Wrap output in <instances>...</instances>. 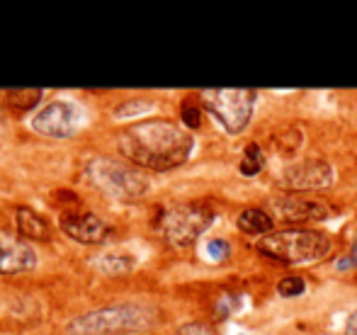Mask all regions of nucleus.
Instances as JSON below:
<instances>
[{
	"label": "nucleus",
	"instance_id": "obj_17",
	"mask_svg": "<svg viewBox=\"0 0 357 335\" xmlns=\"http://www.w3.org/2000/svg\"><path fill=\"white\" fill-rule=\"evenodd\" d=\"M263 168H265V156H263V151H260V146L258 143H248L243 151V158H241L238 170L250 178V175H258Z\"/></svg>",
	"mask_w": 357,
	"mask_h": 335
},
{
	"label": "nucleus",
	"instance_id": "obj_14",
	"mask_svg": "<svg viewBox=\"0 0 357 335\" xmlns=\"http://www.w3.org/2000/svg\"><path fill=\"white\" fill-rule=\"evenodd\" d=\"M98 267L102 270L105 274H127L137 267V260L132 255H122V253H107L100 258Z\"/></svg>",
	"mask_w": 357,
	"mask_h": 335
},
{
	"label": "nucleus",
	"instance_id": "obj_20",
	"mask_svg": "<svg viewBox=\"0 0 357 335\" xmlns=\"http://www.w3.org/2000/svg\"><path fill=\"white\" fill-rule=\"evenodd\" d=\"M207 255L214 260V263H224V260H229V255H231V246L224 241V238H212V241L207 243Z\"/></svg>",
	"mask_w": 357,
	"mask_h": 335
},
{
	"label": "nucleus",
	"instance_id": "obj_2",
	"mask_svg": "<svg viewBox=\"0 0 357 335\" xmlns=\"http://www.w3.org/2000/svg\"><path fill=\"white\" fill-rule=\"evenodd\" d=\"M153 326V316L149 309L137 304H112L75 316L68 321V335H132L144 333Z\"/></svg>",
	"mask_w": 357,
	"mask_h": 335
},
{
	"label": "nucleus",
	"instance_id": "obj_9",
	"mask_svg": "<svg viewBox=\"0 0 357 335\" xmlns=\"http://www.w3.org/2000/svg\"><path fill=\"white\" fill-rule=\"evenodd\" d=\"M59 226L68 238L83 243V246H95L109 238L112 228L102 221L100 217H95L93 212H63L59 217Z\"/></svg>",
	"mask_w": 357,
	"mask_h": 335
},
{
	"label": "nucleus",
	"instance_id": "obj_24",
	"mask_svg": "<svg viewBox=\"0 0 357 335\" xmlns=\"http://www.w3.org/2000/svg\"><path fill=\"white\" fill-rule=\"evenodd\" d=\"M0 132H3V114H0Z\"/></svg>",
	"mask_w": 357,
	"mask_h": 335
},
{
	"label": "nucleus",
	"instance_id": "obj_23",
	"mask_svg": "<svg viewBox=\"0 0 357 335\" xmlns=\"http://www.w3.org/2000/svg\"><path fill=\"white\" fill-rule=\"evenodd\" d=\"M345 335H357V309L348 316V321H345Z\"/></svg>",
	"mask_w": 357,
	"mask_h": 335
},
{
	"label": "nucleus",
	"instance_id": "obj_19",
	"mask_svg": "<svg viewBox=\"0 0 357 335\" xmlns=\"http://www.w3.org/2000/svg\"><path fill=\"white\" fill-rule=\"evenodd\" d=\"M180 117H183V124L190 129H197L199 124H202V109H199V104L195 102H185L183 109H180Z\"/></svg>",
	"mask_w": 357,
	"mask_h": 335
},
{
	"label": "nucleus",
	"instance_id": "obj_4",
	"mask_svg": "<svg viewBox=\"0 0 357 335\" xmlns=\"http://www.w3.org/2000/svg\"><path fill=\"white\" fill-rule=\"evenodd\" d=\"M263 255L284 265H301L321 260L331 251V238L321 231L309 228H287V231L268 233L255 243Z\"/></svg>",
	"mask_w": 357,
	"mask_h": 335
},
{
	"label": "nucleus",
	"instance_id": "obj_21",
	"mask_svg": "<svg viewBox=\"0 0 357 335\" xmlns=\"http://www.w3.org/2000/svg\"><path fill=\"white\" fill-rule=\"evenodd\" d=\"M173 335H219V333L209 323H185Z\"/></svg>",
	"mask_w": 357,
	"mask_h": 335
},
{
	"label": "nucleus",
	"instance_id": "obj_13",
	"mask_svg": "<svg viewBox=\"0 0 357 335\" xmlns=\"http://www.w3.org/2000/svg\"><path fill=\"white\" fill-rule=\"evenodd\" d=\"M236 224H238L241 231L250 233V236H265V233H270L275 226L273 217H270L265 209H258V207L243 209V212L238 214V219H236Z\"/></svg>",
	"mask_w": 357,
	"mask_h": 335
},
{
	"label": "nucleus",
	"instance_id": "obj_6",
	"mask_svg": "<svg viewBox=\"0 0 357 335\" xmlns=\"http://www.w3.org/2000/svg\"><path fill=\"white\" fill-rule=\"evenodd\" d=\"M202 102L226 132L241 134L245 127H248L250 117H253L255 93L253 90H243V88L204 90Z\"/></svg>",
	"mask_w": 357,
	"mask_h": 335
},
{
	"label": "nucleus",
	"instance_id": "obj_10",
	"mask_svg": "<svg viewBox=\"0 0 357 335\" xmlns=\"http://www.w3.org/2000/svg\"><path fill=\"white\" fill-rule=\"evenodd\" d=\"M39 263L29 241L10 233H0V274H20L34 270Z\"/></svg>",
	"mask_w": 357,
	"mask_h": 335
},
{
	"label": "nucleus",
	"instance_id": "obj_7",
	"mask_svg": "<svg viewBox=\"0 0 357 335\" xmlns=\"http://www.w3.org/2000/svg\"><path fill=\"white\" fill-rule=\"evenodd\" d=\"M85 122V112L80 104L68 102V100H56L42 107L32 117V129L42 137L49 139H71L80 132Z\"/></svg>",
	"mask_w": 357,
	"mask_h": 335
},
{
	"label": "nucleus",
	"instance_id": "obj_18",
	"mask_svg": "<svg viewBox=\"0 0 357 335\" xmlns=\"http://www.w3.org/2000/svg\"><path fill=\"white\" fill-rule=\"evenodd\" d=\"M304 289H306V282L299 277V274H291V277H284L282 282L278 284L280 297H284V299L299 297V294H304Z\"/></svg>",
	"mask_w": 357,
	"mask_h": 335
},
{
	"label": "nucleus",
	"instance_id": "obj_12",
	"mask_svg": "<svg viewBox=\"0 0 357 335\" xmlns=\"http://www.w3.org/2000/svg\"><path fill=\"white\" fill-rule=\"evenodd\" d=\"M15 221H17V236L24 238V241H47L49 233H52L47 219L29 207H20L15 212Z\"/></svg>",
	"mask_w": 357,
	"mask_h": 335
},
{
	"label": "nucleus",
	"instance_id": "obj_1",
	"mask_svg": "<svg viewBox=\"0 0 357 335\" xmlns=\"http://www.w3.org/2000/svg\"><path fill=\"white\" fill-rule=\"evenodd\" d=\"M117 148L137 168L173 170L190 158L195 139L170 119H142L119 132Z\"/></svg>",
	"mask_w": 357,
	"mask_h": 335
},
{
	"label": "nucleus",
	"instance_id": "obj_16",
	"mask_svg": "<svg viewBox=\"0 0 357 335\" xmlns=\"http://www.w3.org/2000/svg\"><path fill=\"white\" fill-rule=\"evenodd\" d=\"M5 98H8V102H10V107H15V109H32L34 104L42 100V90L39 88H27V90H8L5 93Z\"/></svg>",
	"mask_w": 357,
	"mask_h": 335
},
{
	"label": "nucleus",
	"instance_id": "obj_22",
	"mask_svg": "<svg viewBox=\"0 0 357 335\" xmlns=\"http://www.w3.org/2000/svg\"><path fill=\"white\" fill-rule=\"evenodd\" d=\"M348 267H357V243H355L353 253H350V258L338 260V270H348Z\"/></svg>",
	"mask_w": 357,
	"mask_h": 335
},
{
	"label": "nucleus",
	"instance_id": "obj_3",
	"mask_svg": "<svg viewBox=\"0 0 357 335\" xmlns=\"http://www.w3.org/2000/svg\"><path fill=\"white\" fill-rule=\"evenodd\" d=\"M90 185L98 192L119 202H137L149 192V178L142 168L132 163L112 161V158H93L85 168Z\"/></svg>",
	"mask_w": 357,
	"mask_h": 335
},
{
	"label": "nucleus",
	"instance_id": "obj_5",
	"mask_svg": "<svg viewBox=\"0 0 357 335\" xmlns=\"http://www.w3.org/2000/svg\"><path fill=\"white\" fill-rule=\"evenodd\" d=\"M214 221V212L207 204H178L158 217V228L168 243L185 248L195 243Z\"/></svg>",
	"mask_w": 357,
	"mask_h": 335
},
{
	"label": "nucleus",
	"instance_id": "obj_25",
	"mask_svg": "<svg viewBox=\"0 0 357 335\" xmlns=\"http://www.w3.org/2000/svg\"><path fill=\"white\" fill-rule=\"evenodd\" d=\"M241 335H243V333H241Z\"/></svg>",
	"mask_w": 357,
	"mask_h": 335
},
{
	"label": "nucleus",
	"instance_id": "obj_11",
	"mask_svg": "<svg viewBox=\"0 0 357 335\" xmlns=\"http://www.w3.org/2000/svg\"><path fill=\"white\" fill-rule=\"evenodd\" d=\"M278 219H282L287 224H304V221H324L328 219L331 209L319 199L309 197H296V194H287L273 202Z\"/></svg>",
	"mask_w": 357,
	"mask_h": 335
},
{
	"label": "nucleus",
	"instance_id": "obj_8",
	"mask_svg": "<svg viewBox=\"0 0 357 335\" xmlns=\"http://www.w3.org/2000/svg\"><path fill=\"white\" fill-rule=\"evenodd\" d=\"M331 182H333V168L321 158H304V161L289 163L278 178V187L291 194L324 189Z\"/></svg>",
	"mask_w": 357,
	"mask_h": 335
},
{
	"label": "nucleus",
	"instance_id": "obj_15",
	"mask_svg": "<svg viewBox=\"0 0 357 335\" xmlns=\"http://www.w3.org/2000/svg\"><path fill=\"white\" fill-rule=\"evenodd\" d=\"M273 143L280 153H284V156H294L301 146V132L296 127H282L278 134H275Z\"/></svg>",
	"mask_w": 357,
	"mask_h": 335
}]
</instances>
